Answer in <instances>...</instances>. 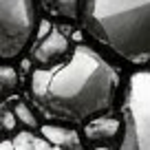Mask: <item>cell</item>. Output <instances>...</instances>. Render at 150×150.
I'll return each instance as SVG.
<instances>
[{"label":"cell","instance_id":"obj_3","mask_svg":"<svg viewBox=\"0 0 150 150\" xmlns=\"http://www.w3.org/2000/svg\"><path fill=\"white\" fill-rule=\"evenodd\" d=\"M119 150H150V69L135 71L128 77Z\"/></svg>","mask_w":150,"mask_h":150},{"label":"cell","instance_id":"obj_12","mask_svg":"<svg viewBox=\"0 0 150 150\" xmlns=\"http://www.w3.org/2000/svg\"><path fill=\"white\" fill-rule=\"evenodd\" d=\"M2 126H5L7 130H13V128H16V115H13V110L2 115Z\"/></svg>","mask_w":150,"mask_h":150},{"label":"cell","instance_id":"obj_10","mask_svg":"<svg viewBox=\"0 0 150 150\" xmlns=\"http://www.w3.org/2000/svg\"><path fill=\"white\" fill-rule=\"evenodd\" d=\"M18 86V73L11 66L0 64V97H7L9 93H13Z\"/></svg>","mask_w":150,"mask_h":150},{"label":"cell","instance_id":"obj_7","mask_svg":"<svg viewBox=\"0 0 150 150\" xmlns=\"http://www.w3.org/2000/svg\"><path fill=\"white\" fill-rule=\"evenodd\" d=\"M40 135H42L49 144L57 146V148H62V150H80V146H82L80 135H77L73 128H66V126L47 124V126L40 128Z\"/></svg>","mask_w":150,"mask_h":150},{"label":"cell","instance_id":"obj_11","mask_svg":"<svg viewBox=\"0 0 150 150\" xmlns=\"http://www.w3.org/2000/svg\"><path fill=\"white\" fill-rule=\"evenodd\" d=\"M13 115H16V119H18L22 126H27V128H38V119H35V115H33V110H31L24 102H20V99L13 104Z\"/></svg>","mask_w":150,"mask_h":150},{"label":"cell","instance_id":"obj_1","mask_svg":"<svg viewBox=\"0 0 150 150\" xmlns=\"http://www.w3.org/2000/svg\"><path fill=\"white\" fill-rule=\"evenodd\" d=\"M119 75L115 66L91 47L73 49L66 62L35 69L29 77V95L44 117L86 124L115 102Z\"/></svg>","mask_w":150,"mask_h":150},{"label":"cell","instance_id":"obj_8","mask_svg":"<svg viewBox=\"0 0 150 150\" xmlns=\"http://www.w3.org/2000/svg\"><path fill=\"white\" fill-rule=\"evenodd\" d=\"M0 150H62V148L49 144L42 135L38 137V135H33V132H18V135L11 137V139L0 141Z\"/></svg>","mask_w":150,"mask_h":150},{"label":"cell","instance_id":"obj_2","mask_svg":"<svg viewBox=\"0 0 150 150\" xmlns=\"http://www.w3.org/2000/svg\"><path fill=\"white\" fill-rule=\"evenodd\" d=\"M86 31L132 64H150V0H84Z\"/></svg>","mask_w":150,"mask_h":150},{"label":"cell","instance_id":"obj_13","mask_svg":"<svg viewBox=\"0 0 150 150\" xmlns=\"http://www.w3.org/2000/svg\"><path fill=\"white\" fill-rule=\"evenodd\" d=\"M97 150H108V148H97Z\"/></svg>","mask_w":150,"mask_h":150},{"label":"cell","instance_id":"obj_9","mask_svg":"<svg viewBox=\"0 0 150 150\" xmlns=\"http://www.w3.org/2000/svg\"><path fill=\"white\" fill-rule=\"evenodd\" d=\"M44 9L53 16H60V18H77L82 13V5L84 0H42Z\"/></svg>","mask_w":150,"mask_h":150},{"label":"cell","instance_id":"obj_6","mask_svg":"<svg viewBox=\"0 0 150 150\" xmlns=\"http://www.w3.org/2000/svg\"><path fill=\"white\" fill-rule=\"evenodd\" d=\"M119 130H122V122L112 115H99V117L84 124V137L88 141H95V144L115 139Z\"/></svg>","mask_w":150,"mask_h":150},{"label":"cell","instance_id":"obj_4","mask_svg":"<svg viewBox=\"0 0 150 150\" xmlns=\"http://www.w3.org/2000/svg\"><path fill=\"white\" fill-rule=\"evenodd\" d=\"M33 0H0V60H13L35 31Z\"/></svg>","mask_w":150,"mask_h":150},{"label":"cell","instance_id":"obj_5","mask_svg":"<svg viewBox=\"0 0 150 150\" xmlns=\"http://www.w3.org/2000/svg\"><path fill=\"white\" fill-rule=\"evenodd\" d=\"M69 51V38L62 33V29L53 27L47 35L40 38V42L31 49V57L42 66L53 64L55 60H60L62 55H66Z\"/></svg>","mask_w":150,"mask_h":150}]
</instances>
